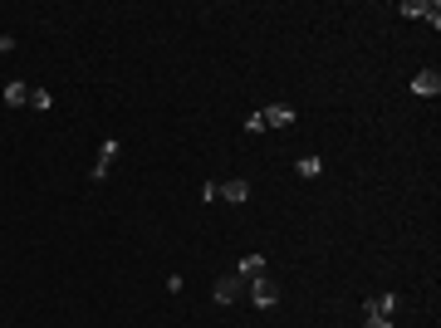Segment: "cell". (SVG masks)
Listing matches in <instances>:
<instances>
[{
	"mask_svg": "<svg viewBox=\"0 0 441 328\" xmlns=\"http://www.w3.org/2000/svg\"><path fill=\"white\" fill-rule=\"evenodd\" d=\"M250 299H255L260 309H275V304H280V289H275V279H270V275L250 279Z\"/></svg>",
	"mask_w": 441,
	"mask_h": 328,
	"instance_id": "1",
	"label": "cell"
},
{
	"mask_svg": "<svg viewBox=\"0 0 441 328\" xmlns=\"http://www.w3.org/2000/svg\"><path fill=\"white\" fill-rule=\"evenodd\" d=\"M397 309H402V299H397L392 289H387V294H373V299L363 304V314H383V319H392Z\"/></svg>",
	"mask_w": 441,
	"mask_h": 328,
	"instance_id": "2",
	"label": "cell"
},
{
	"mask_svg": "<svg viewBox=\"0 0 441 328\" xmlns=\"http://www.w3.org/2000/svg\"><path fill=\"white\" fill-rule=\"evenodd\" d=\"M412 94H422V99H437V94H441V74H437V69H422V74L412 79Z\"/></svg>",
	"mask_w": 441,
	"mask_h": 328,
	"instance_id": "3",
	"label": "cell"
},
{
	"mask_svg": "<svg viewBox=\"0 0 441 328\" xmlns=\"http://www.w3.org/2000/svg\"><path fill=\"white\" fill-rule=\"evenodd\" d=\"M113 157H118V137H108V142H104V147H99V162H94V172H89V177H94V182H104V177H108Z\"/></svg>",
	"mask_w": 441,
	"mask_h": 328,
	"instance_id": "4",
	"label": "cell"
},
{
	"mask_svg": "<svg viewBox=\"0 0 441 328\" xmlns=\"http://www.w3.org/2000/svg\"><path fill=\"white\" fill-rule=\"evenodd\" d=\"M260 275H265V255H245V260L235 265V279H240V284H250V279H260Z\"/></svg>",
	"mask_w": 441,
	"mask_h": 328,
	"instance_id": "5",
	"label": "cell"
},
{
	"mask_svg": "<svg viewBox=\"0 0 441 328\" xmlns=\"http://www.w3.org/2000/svg\"><path fill=\"white\" fill-rule=\"evenodd\" d=\"M0 99H5V103H10V108H20V103H30V84H25V79H10V84H5V94H0Z\"/></svg>",
	"mask_w": 441,
	"mask_h": 328,
	"instance_id": "6",
	"label": "cell"
},
{
	"mask_svg": "<svg viewBox=\"0 0 441 328\" xmlns=\"http://www.w3.org/2000/svg\"><path fill=\"white\" fill-rule=\"evenodd\" d=\"M220 196H225L230 206H245V201H250V182H240V177H235V182H225V187H220Z\"/></svg>",
	"mask_w": 441,
	"mask_h": 328,
	"instance_id": "7",
	"label": "cell"
},
{
	"mask_svg": "<svg viewBox=\"0 0 441 328\" xmlns=\"http://www.w3.org/2000/svg\"><path fill=\"white\" fill-rule=\"evenodd\" d=\"M211 294H216V304H230V299L240 294V279H235V275H220V279H216V289H211Z\"/></svg>",
	"mask_w": 441,
	"mask_h": 328,
	"instance_id": "8",
	"label": "cell"
},
{
	"mask_svg": "<svg viewBox=\"0 0 441 328\" xmlns=\"http://www.w3.org/2000/svg\"><path fill=\"white\" fill-rule=\"evenodd\" d=\"M294 122V108L290 103H275V108H265V127H290Z\"/></svg>",
	"mask_w": 441,
	"mask_h": 328,
	"instance_id": "9",
	"label": "cell"
},
{
	"mask_svg": "<svg viewBox=\"0 0 441 328\" xmlns=\"http://www.w3.org/2000/svg\"><path fill=\"white\" fill-rule=\"evenodd\" d=\"M294 172H299L304 182H314V177L324 172V162H319V157H299V162H294Z\"/></svg>",
	"mask_w": 441,
	"mask_h": 328,
	"instance_id": "10",
	"label": "cell"
},
{
	"mask_svg": "<svg viewBox=\"0 0 441 328\" xmlns=\"http://www.w3.org/2000/svg\"><path fill=\"white\" fill-rule=\"evenodd\" d=\"M30 108H35V113H49V108H54V94H44V89H30Z\"/></svg>",
	"mask_w": 441,
	"mask_h": 328,
	"instance_id": "11",
	"label": "cell"
},
{
	"mask_svg": "<svg viewBox=\"0 0 441 328\" xmlns=\"http://www.w3.org/2000/svg\"><path fill=\"white\" fill-rule=\"evenodd\" d=\"M363 328H392V319H383V314H363Z\"/></svg>",
	"mask_w": 441,
	"mask_h": 328,
	"instance_id": "12",
	"label": "cell"
},
{
	"mask_svg": "<svg viewBox=\"0 0 441 328\" xmlns=\"http://www.w3.org/2000/svg\"><path fill=\"white\" fill-rule=\"evenodd\" d=\"M245 132H265V113H250L245 118Z\"/></svg>",
	"mask_w": 441,
	"mask_h": 328,
	"instance_id": "13",
	"label": "cell"
},
{
	"mask_svg": "<svg viewBox=\"0 0 441 328\" xmlns=\"http://www.w3.org/2000/svg\"><path fill=\"white\" fill-rule=\"evenodd\" d=\"M5 49H15V39H10V34H0V54H5Z\"/></svg>",
	"mask_w": 441,
	"mask_h": 328,
	"instance_id": "14",
	"label": "cell"
}]
</instances>
